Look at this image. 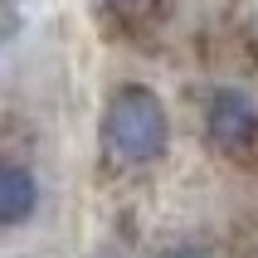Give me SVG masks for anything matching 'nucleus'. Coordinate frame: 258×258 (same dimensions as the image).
Listing matches in <instances>:
<instances>
[{
  "label": "nucleus",
  "mask_w": 258,
  "mask_h": 258,
  "mask_svg": "<svg viewBox=\"0 0 258 258\" xmlns=\"http://www.w3.org/2000/svg\"><path fill=\"white\" fill-rule=\"evenodd\" d=\"M102 142L117 161L127 166H146L156 161L171 142V122H166V102L151 93L146 83H127L117 88L102 117Z\"/></svg>",
  "instance_id": "f257e3e1"
},
{
  "label": "nucleus",
  "mask_w": 258,
  "mask_h": 258,
  "mask_svg": "<svg viewBox=\"0 0 258 258\" xmlns=\"http://www.w3.org/2000/svg\"><path fill=\"white\" fill-rule=\"evenodd\" d=\"M205 127H210V137L219 146H244V142H253V132H258V102L248 98L244 88H215Z\"/></svg>",
  "instance_id": "f03ea898"
},
{
  "label": "nucleus",
  "mask_w": 258,
  "mask_h": 258,
  "mask_svg": "<svg viewBox=\"0 0 258 258\" xmlns=\"http://www.w3.org/2000/svg\"><path fill=\"white\" fill-rule=\"evenodd\" d=\"M39 210V180L34 171L15 166V161H0V224H25L29 215Z\"/></svg>",
  "instance_id": "7ed1b4c3"
},
{
  "label": "nucleus",
  "mask_w": 258,
  "mask_h": 258,
  "mask_svg": "<svg viewBox=\"0 0 258 258\" xmlns=\"http://www.w3.org/2000/svg\"><path fill=\"white\" fill-rule=\"evenodd\" d=\"M175 258H210V253H205V248H180Z\"/></svg>",
  "instance_id": "20e7f679"
}]
</instances>
